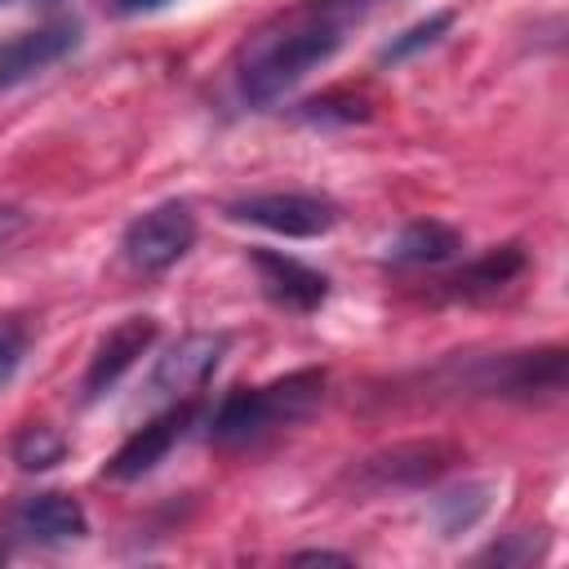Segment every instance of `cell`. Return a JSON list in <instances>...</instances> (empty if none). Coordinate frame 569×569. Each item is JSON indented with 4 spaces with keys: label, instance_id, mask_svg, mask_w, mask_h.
I'll list each match as a JSON object with an SVG mask.
<instances>
[{
    "label": "cell",
    "instance_id": "cell-7",
    "mask_svg": "<svg viewBox=\"0 0 569 569\" xmlns=\"http://www.w3.org/2000/svg\"><path fill=\"white\" fill-rule=\"evenodd\" d=\"M191 413H196L191 400H182V405H173L169 413H160L156 422H147L142 431H133V436L111 453L107 476H111V480H138V476H147V471H151L156 462H164V453L182 440Z\"/></svg>",
    "mask_w": 569,
    "mask_h": 569
},
{
    "label": "cell",
    "instance_id": "cell-8",
    "mask_svg": "<svg viewBox=\"0 0 569 569\" xmlns=\"http://www.w3.org/2000/svg\"><path fill=\"white\" fill-rule=\"evenodd\" d=\"M151 342H156V320H151V316H129V320H120V325L98 342V351H93V360H89V373H84V400L111 391L116 378H120V373H124Z\"/></svg>",
    "mask_w": 569,
    "mask_h": 569
},
{
    "label": "cell",
    "instance_id": "cell-3",
    "mask_svg": "<svg viewBox=\"0 0 569 569\" xmlns=\"http://www.w3.org/2000/svg\"><path fill=\"white\" fill-rule=\"evenodd\" d=\"M227 218L267 227L276 236H325L338 222V204L311 191H267V196H244L227 204Z\"/></svg>",
    "mask_w": 569,
    "mask_h": 569
},
{
    "label": "cell",
    "instance_id": "cell-2",
    "mask_svg": "<svg viewBox=\"0 0 569 569\" xmlns=\"http://www.w3.org/2000/svg\"><path fill=\"white\" fill-rule=\"evenodd\" d=\"M320 396H325V369H302V373H289V378L267 382V387H236L218 405V413L209 422V436L218 445L258 440L271 427H284V422L311 413Z\"/></svg>",
    "mask_w": 569,
    "mask_h": 569
},
{
    "label": "cell",
    "instance_id": "cell-4",
    "mask_svg": "<svg viewBox=\"0 0 569 569\" xmlns=\"http://www.w3.org/2000/svg\"><path fill=\"white\" fill-rule=\"evenodd\" d=\"M196 240V218L187 204L169 200V204H156L147 209L142 218L129 222L124 231V258L138 267V271H164L173 267Z\"/></svg>",
    "mask_w": 569,
    "mask_h": 569
},
{
    "label": "cell",
    "instance_id": "cell-13",
    "mask_svg": "<svg viewBox=\"0 0 569 569\" xmlns=\"http://www.w3.org/2000/svg\"><path fill=\"white\" fill-rule=\"evenodd\" d=\"M58 458H62V436H58L53 427L31 422V427L18 431V440H13V462H18L22 471H44V467H53Z\"/></svg>",
    "mask_w": 569,
    "mask_h": 569
},
{
    "label": "cell",
    "instance_id": "cell-6",
    "mask_svg": "<svg viewBox=\"0 0 569 569\" xmlns=\"http://www.w3.org/2000/svg\"><path fill=\"white\" fill-rule=\"evenodd\" d=\"M227 351L222 333H187L169 356H160L156 373H151V396L156 400H191L218 369Z\"/></svg>",
    "mask_w": 569,
    "mask_h": 569
},
{
    "label": "cell",
    "instance_id": "cell-15",
    "mask_svg": "<svg viewBox=\"0 0 569 569\" xmlns=\"http://www.w3.org/2000/svg\"><path fill=\"white\" fill-rule=\"evenodd\" d=\"M445 27H449V13H436V18H427V22H422V27H413L405 40H396V44L387 49V58H405L409 49H418V44H431V40H436Z\"/></svg>",
    "mask_w": 569,
    "mask_h": 569
},
{
    "label": "cell",
    "instance_id": "cell-17",
    "mask_svg": "<svg viewBox=\"0 0 569 569\" xmlns=\"http://www.w3.org/2000/svg\"><path fill=\"white\" fill-rule=\"evenodd\" d=\"M18 227H22V213L18 209H0V240H9Z\"/></svg>",
    "mask_w": 569,
    "mask_h": 569
},
{
    "label": "cell",
    "instance_id": "cell-5",
    "mask_svg": "<svg viewBox=\"0 0 569 569\" xmlns=\"http://www.w3.org/2000/svg\"><path fill=\"white\" fill-rule=\"evenodd\" d=\"M4 525H9V533H18L22 542H36V547L76 542V538L89 533L84 507H80L71 493H58V489L18 498V502L4 511Z\"/></svg>",
    "mask_w": 569,
    "mask_h": 569
},
{
    "label": "cell",
    "instance_id": "cell-19",
    "mask_svg": "<svg viewBox=\"0 0 569 569\" xmlns=\"http://www.w3.org/2000/svg\"><path fill=\"white\" fill-rule=\"evenodd\" d=\"M0 556H4V551H0Z\"/></svg>",
    "mask_w": 569,
    "mask_h": 569
},
{
    "label": "cell",
    "instance_id": "cell-18",
    "mask_svg": "<svg viewBox=\"0 0 569 569\" xmlns=\"http://www.w3.org/2000/svg\"><path fill=\"white\" fill-rule=\"evenodd\" d=\"M164 0H120V9H129V13H138V9H160Z\"/></svg>",
    "mask_w": 569,
    "mask_h": 569
},
{
    "label": "cell",
    "instance_id": "cell-9",
    "mask_svg": "<svg viewBox=\"0 0 569 569\" xmlns=\"http://www.w3.org/2000/svg\"><path fill=\"white\" fill-rule=\"evenodd\" d=\"M249 258H253V267H258L262 289H267L280 307H289V311H316V307L325 302L329 280H325L320 271H311L307 262L284 258V253H276V249H253Z\"/></svg>",
    "mask_w": 569,
    "mask_h": 569
},
{
    "label": "cell",
    "instance_id": "cell-14",
    "mask_svg": "<svg viewBox=\"0 0 569 569\" xmlns=\"http://www.w3.org/2000/svg\"><path fill=\"white\" fill-rule=\"evenodd\" d=\"M22 351H27L22 333H18L13 325H0V387H9V378L18 373V365H22Z\"/></svg>",
    "mask_w": 569,
    "mask_h": 569
},
{
    "label": "cell",
    "instance_id": "cell-12",
    "mask_svg": "<svg viewBox=\"0 0 569 569\" xmlns=\"http://www.w3.org/2000/svg\"><path fill=\"white\" fill-rule=\"evenodd\" d=\"M520 267H525V253H520L516 244H502V249L485 253L476 267H467L462 276H453L449 284H453V293H493V289H502Z\"/></svg>",
    "mask_w": 569,
    "mask_h": 569
},
{
    "label": "cell",
    "instance_id": "cell-16",
    "mask_svg": "<svg viewBox=\"0 0 569 569\" xmlns=\"http://www.w3.org/2000/svg\"><path fill=\"white\" fill-rule=\"evenodd\" d=\"M298 565H351L347 556H338V551H302V556H293Z\"/></svg>",
    "mask_w": 569,
    "mask_h": 569
},
{
    "label": "cell",
    "instance_id": "cell-10",
    "mask_svg": "<svg viewBox=\"0 0 569 569\" xmlns=\"http://www.w3.org/2000/svg\"><path fill=\"white\" fill-rule=\"evenodd\" d=\"M76 44V22H53L40 31H22L13 40L0 44V93L13 89L18 80L36 76L40 67H49L53 58H62Z\"/></svg>",
    "mask_w": 569,
    "mask_h": 569
},
{
    "label": "cell",
    "instance_id": "cell-1",
    "mask_svg": "<svg viewBox=\"0 0 569 569\" xmlns=\"http://www.w3.org/2000/svg\"><path fill=\"white\" fill-rule=\"evenodd\" d=\"M338 44H342V22H333L320 9L302 13V18H289L280 31H262L249 44V58H244V71H240L244 98L249 102H276L311 67H320Z\"/></svg>",
    "mask_w": 569,
    "mask_h": 569
},
{
    "label": "cell",
    "instance_id": "cell-11",
    "mask_svg": "<svg viewBox=\"0 0 569 569\" xmlns=\"http://www.w3.org/2000/svg\"><path fill=\"white\" fill-rule=\"evenodd\" d=\"M462 249V236L445 222H409L396 244H391V262H445Z\"/></svg>",
    "mask_w": 569,
    "mask_h": 569
}]
</instances>
